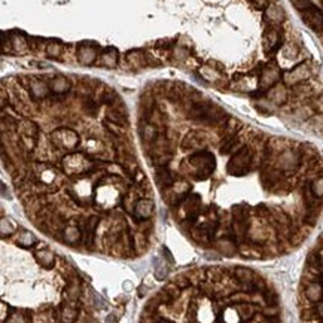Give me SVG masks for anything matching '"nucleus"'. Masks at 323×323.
Wrapping results in <instances>:
<instances>
[{
    "label": "nucleus",
    "mask_w": 323,
    "mask_h": 323,
    "mask_svg": "<svg viewBox=\"0 0 323 323\" xmlns=\"http://www.w3.org/2000/svg\"><path fill=\"white\" fill-rule=\"evenodd\" d=\"M106 118H107V122H112L115 125H121V127H125L128 122H127V118L125 115H122L119 111H114V109H109L107 114H106Z\"/></svg>",
    "instance_id": "nucleus-18"
},
{
    "label": "nucleus",
    "mask_w": 323,
    "mask_h": 323,
    "mask_svg": "<svg viewBox=\"0 0 323 323\" xmlns=\"http://www.w3.org/2000/svg\"><path fill=\"white\" fill-rule=\"evenodd\" d=\"M190 163L198 170L197 176L198 179H206L209 174H211V171L214 170V158L213 155L209 152H200L192 155L190 158Z\"/></svg>",
    "instance_id": "nucleus-4"
},
{
    "label": "nucleus",
    "mask_w": 323,
    "mask_h": 323,
    "mask_svg": "<svg viewBox=\"0 0 323 323\" xmlns=\"http://www.w3.org/2000/svg\"><path fill=\"white\" fill-rule=\"evenodd\" d=\"M290 3L293 5V8H295L300 14L304 12L305 9H308V8L313 6L311 0H290Z\"/></svg>",
    "instance_id": "nucleus-29"
},
{
    "label": "nucleus",
    "mask_w": 323,
    "mask_h": 323,
    "mask_svg": "<svg viewBox=\"0 0 323 323\" xmlns=\"http://www.w3.org/2000/svg\"><path fill=\"white\" fill-rule=\"evenodd\" d=\"M61 51H63V46H61L60 42H51V43L46 46V54H48L49 57H58V56L61 54Z\"/></svg>",
    "instance_id": "nucleus-28"
},
{
    "label": "nucleus",
    "mask_w": 323,
    "mask_h": 323,
    "mask_svg": "<svg viewBox=\"0 0 323 323\" xmlns=\"http://www.w3.org/2000/svg\"><path fill=\"white\" fill-rule=\"evenodd\" d=\"M155 177H156V183H158V186H159V188H163V190L169 188V186H171V185L174 183V177H173V174H171L170 170H169L167 167H161V169H158Z\"/></svg>",
    "instance_id": "nucleus-13"
},
{
    "label": "nucleus",
    "mask_w": 323,
    "mask_h": 323,
    "mask_svg": "<svg viewBox=\"0 0 323 323\" xmlns=\"http://www.w3.org/2000/svg\"><path fill=\"white\" fill-rule=\"evenodd\" d=\"M266 98H268L271 103H274V104H279V106L283 104L286 101V98H287V93H286L285 85H282V84L274 85L271 90L266 91Z\"/></svg>",
    "instance_id": "nucleus-12"
},
{
    "label": "nucleus",
    "mask_w": 323,
    "mask_h": 323,
    "mask_svg": "<svg viewBox=\"0 0 323 323\" xmlns=\"http://www.w3.org/2000/svg\"><path fill=\"white\" fill-rule=\"evenodd\" d=\"M250 161H252V152L249 148H241L237 152L234 153V156L229 159L228 163V173L234 176H243L249 171L250 167Z\"/></svg>",
    "instance_id": "nucleus-2"
},
{
    "label": "nucleus",
    "mask_w": 323,
    "mask_h": 323,
    "mask_svg": "<svg viewBox=\"0 0 323 323\" xmlns=\"http://www.w3.org/2000/svg\"><path fill=\"white\" fill-rule=\"evenodd\" d=\"M311 75L310 67L307 63H301L297 67H293L292 70H287L283 73V80L286 85H300L305 82Z\"/></svg>",
    "instance_id": "nucleus-6"
},
{
    "label": "nucleus",
    "mask_w": 323,
    "mask_h": 323,
    "mask_svg": "<svg viewBox=\"0 0 323 323\" xmlns=\"http://www.w3.org/2000/svg\"><path fill=\"white\" fill-rule=\"evenodd\" d=\"M200 75L203 76V79H206V80H209V82H216V80H219V79L222 77V75H221L218 70H213V69H210L207 66L201 67Z\"/></svg>",
    "instance_id": "nucleus-22"
},
{
    "label": "nucleus",
    "mask_w": 323,
    "mask_h": 323,
    "mask_svg": "<svg viewBox=\"0 0 323 323\" xmlns=\"http://www.w3.org/2000/svg\"><path fill=\"white\" fill-rule=\"evenodd\" d=\"M262 42H264V51H265L266 54H274V52H277V51L282 48V43H283L279 27L270 25L265 32H264Z\"/></svg>",
    "instance_id": "nucleus-5"
},
{
    "label": "nucleus",
    "mask_w": 323,
    "mask_h": 323,
    "mask_svg": "<svg viewBox=\"0 0 323 323\" xmlns=\"http://www.w3.org/2000/svg\"><path fill=\"white\" fill-rule=\"evenodd\" d=\"M19 131L22 134V137H30V139H36L39 133L38 125L32 121H22L18 125Z\"/></svg>",
    "instance_id": "nucleus-16"
},
{
    "label": "nucleus",
    "mask_w": 323,
    "mask_h": 323,
    "mask_svg": "<svg viewBox=\"0 0 323 323\" xmlns=\"http://www.w3.org/2000/svg\"><path fill=\"white\" fill-rule=\"evenodd\" d=\"M52 140L54 143L60 145L61 148H75L77 143L76 133L70 131V130H58L52 134Z\"/></svg>",
    "instance_id": "nucleus-10"
},
{
    "label": "nucleus",
    "mask_w": 323,
    "mask_h": 323,
    "mask_svg": "<svg viewBox=\"0 0 323 323\" xmlns=\"http://www.w3.org/2000/svg\"><path fill=\"white\" fill-rule=\"evenodd\" d=\"M311 194L317 198H323V177H317L313 183H311Z\"/></svg>",
    "instance_id": "nucleus-27"
},
{
    "label": "nucleus",
    "mask_w": 323,
    "mask_h": 323,
    "mask_svg": "<svg viewBox=\"0 0 323 323\" xmlns=\"http://www.w3.org/2000/svg\"><path fill=\"white\" fill-rule=\"evenodd\" d=\"M97 52H98V46L97 45L91 46L90 42H84L77 46V58L85 66L94 63L95 58H97Z\"/></svg>",
    "instance_id": "nucleus-9"
},
{
    "label": "nucleus",
    "mask_w": 323,
    "mask_h": 323,
    "mask_svg": "<svg viewBox=\"0 0 323 323\" xmlns=\"http://www.w3.org/2000/svg\"><path fill=\"white\" fill-rule=\"evenodd\" d=\"M84 109L87 111V114L95 115L97 114V111H98V106L95 104L94 100H91V98H85V100H84Z\"/></svg>",
    "instance_id": "nucleus-30"
},
{
    "label": "nucleus",
    "mask_w": 323,
    "mask_h": 323,
    "mask_svg": "<svg viewBox=\"0 0 323 323\" xmlns=\"http://www.w3.org/2000/svg\"><path fill=\"white\" fill-rule=\"evenodd\" d=\"M36 259H38L42 265H45L49 268V266H52V264H54L56 256H54V253H52V252H49V250H40V252L36 253Z\"/></svg>",
    "instance_id": "nucleus-20"
},
{
    "label": "nucleus",
    "mask_w": 323,
    "mask_h": 323,
    "mask_svg": "<svg viewBox=\"0 0 323 323\" xmlns=\"http://www.w3.org/2000/svg\"><path fill=\"white\" fill-rule=\"evenodd\" d=\"M100 63L104 67L114 69L115 66L118 64V51L115 48H106L100 56Z\"/></svg>",
    "instance_id": "nucleus-14"
},
{
    "label": "nucleus",
    "mask_w": 323,
    "mask_h": 323,
    "mask_svg": "<svg viewBox=\"0 0 323 323\" xmlns=\"http://www.w3.org/2000/svg\"><path fill=\"white\" fill-rule=\"evenodd\" d=\"M49 88L43 84V82H33L32 84V94L36 98H40V97H45L48 94Z\"/></svg>",
    "instance_id": "nucleus-25"
},
{
    "label": "nucleus",
    "mask_w": 323,
    "mask_h": 323,
    "mask_svg": "<svg viewBox=\"0 0 323 323\" xmlns=\"http://www.w3.org/2000/svg\"><path fill=\"white\" fill-rule=\"evenodd\" d=\"M237 143H238V139H237V136H231V137H228V139L224 142L222 148H221V153L232 152Z\"/></svg>",
    "instance_id": "nucleus-26"
},
{
    "label": "nucleus",
    "mask_w": 323,
    "mask_h": 323,
    "mask_svg": "<svg viewBox=\"0 0 323 323\" xmlns=\"http://www.w3.org/2000/svg\"><path fill=\"white\" fill-rule=\"evenodd\" d=\"M300 164V156L293 151H286L279 158V167L282 170H295Z\"/></svg>",
    "instance_id": "nucleus-11"
},
{
    "label": "nucleus",
    "mask_w": 323,
    "mask_h": 323,
    "mask_svg": "<svg viewBox=\"0 0 323 323\" xmlns=\"http://www.w3.org/2000/svg\"><path fill=\"white\" fill-rule=\"evenodd\" d=\"M235 276L238 277V280L245 285H252L253 282V274L252 271H249L246 268H237L235 270Z\"/></svg>",
    "instance_id": "nucleus-24"
},
{
    "label": "nucleus",
    "mask_w": 323,
    "mask_h": 323,
    "mask_svg": "<svg viewBox=\"0 0 323 323\" xmlns=\"http://www.w3.org/2000/svg\"><path fill=\"white\" fill-rule=\"evenodd\" d=\"M282 77H283V73H282V70L279 69L277 64L271 63V64L264 66L261 73H259V88H261V91L266 93L274 85H277Z\"/></svg>",
    "instance_id": "nucleus-3"
},
{
    "label": "nucleus",
    "mask_w": 323,
    "mask_h": 323,
    "mask_svg": "<svg viewBox=\"0 0 323 323\" xmlns=\"http://www.w3.org/2000/svg\"><path fill=\"white\" fill-rule=\"evenodd\" d=\"M136 210H137V214H140L142 218H148L152 211V203L149 200H140L137 203Z\"/></svg>",
    "instance_id": "nucleus-23"
},
{
    "label": "nucleus",
    "mask_w": 323,
    "mask_h": 323,
    "mask_svg": "<svg viewBox=\"0 0 323 323\" xmlns=\"http://www.w3.org/2000/svg\"><path fill=\"white\" fill-rule=\"evenodd\" d=\"M190 118L195 119V121H200V122H206V124L216 125V124L225 122L227 115H225V112L219 106H216L213 103L198 101V103H194L191 106Z\"/></svg>",
    "instance_id": "nucleus-1"
},
{
    "label": "nucleus",
    "mask_w": 323,
    "mask_h": 323,
    "mask_svg": "<svg viewBox=\"0 0 323 323\" xmlns=\"http://www.w3.org/2000/svg\"><path fill=\"white\" fill-rule=\"evenodd\" d=\"M18 243L24 247L35 246V245L38 243V238H36L32 232H29V231H22L21 235H19Z\"/></svg>",
    "instance_id": "nucleus-21"
},
{
    "label": "nucleus",
    "mask_w": 323,
    "mask_h": 323,
    "mask_svg": "<svg viewBox=\"0 0 323 323\" xmlns=\"http://www.w3.org/2000/svg\"><path fill=\"white\" fill-rule=\"evenodd\" d=\"M286 18V14H285V9L279 5V3H276V2H273V3H268L265 6V19L270 21V25H276V27H279Z\"/></svg>",
    "instance_id": "nucleus-8"
},
{
    "label": "nucleus",
    "mask_w": 323,
    "mask_h": 323,
    "mask_svg": "<svg viewBox=\"0 0 323 323\" xmlns=\"http://www.w3.org/2000/svg\"><path fill=\"white\" fill-rule=\"evenodd\" d=\"M305 295H307V298H308L310 301H313V303H319L323 295L322 285H319V283H311V285L307 287Z\"/></svg>",
    "instance_id": "nucleus-17"
},
{
    "label": "nucleus",
    "mask_w": 323,
    "mask_h": 323,
    "mask_svg": "<svg viewBox=\"0 0 323 323\" xmlns=\"http://www.w3.org/2000/svg\"><path fill=\"white\" fill-rule=\"evenodd\" d=\"M142 137L146 143H153L155 140H158V130L155 125L146 124L142 130Z\"/></svg>",
    "instance_id": "nucleus-19"
},
{
    "label": "nucleus",
    "mask_w": 323,
    "mask_h": 323,
    "mask_svg": "<svg viewBox=\"0 0 323 323\" xmlns=\"http://www.w3.org/2000/svg\"><path fill=\"white\" fill-rule=\"evenodd\" d=\"M301 18L314 32H319L323 29V12L314 5L311 8L305 9L304 12H301Z\"/></svg>",
    "instance_id": "nucleus-7"
},
{
    "label": "nucleus",
    "mask_w": 323,
    "mask_h": 323,
    "mask_svg": "<svg viewBox=\"0 0 323 323\" xmlns=\"http://www.w3.org/2000/svg\"><path fill=\"white\" fill-rule=\"evenodd\" d=\"M49 88L51 91H54L56 94H63V93H67L69 88H70V84H69V79H66L64 76H56L52 79V82L49 84Z\"/></svg>",
    "instance_id": "nucleus-15"
}]
</instances>
